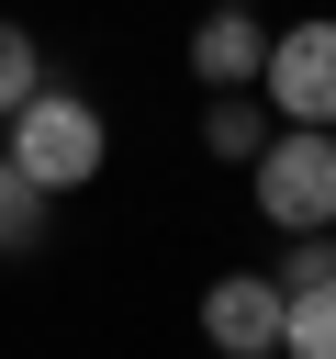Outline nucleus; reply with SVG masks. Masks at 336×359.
Returning <instances> with one entry per match:
<instances>
[{"label":"nucleus","instance_id":"1","mask_svg":"<svg viewBox=\"0 0 336 359\" xmlns=\"http://www.w3.org/2000/svg\"><path fill=\"white\" fill-rule=\"evenodd\" d=\"M0 157H11V168H34L45 191H90V180H101V157H112V123H101V101H90V90H56V79H45V90L0 123Z\"/></svg>","mask_w":336,"mask_h":359},{"label":"nucleus","instance_id":"2","mask_svg":"<svg viewBox=\"0 0 336 359\" xmlns=\"http://www.w3.org/2000/svg\"><path fill=\"white\" fill-rule=\"evenodd\" d=\"M246 180H258V213H269L280 236H325V224H336V123L269 135V146L246 157Z\"/></svg>","mask_w":336,"mask_h":359},{"label":"nucleus","instance_id":"3","mask_svg":"<svg viewBox=\"0 0 336 359\" xmlns=\"http://www.w3.org/2000/svg\"><path fill=\"white\" fill-rule=\"evenodd\" d=\"M258 90H269L291 123H336V11H302V22H280V34H269V67H258Z\"/></svg>","mask_w":336,"mask_h":359},{"label":"nucleus","instance_id":"4","mask_svg":"<svg viewBox=\"0 0 336 359\" xmlns=\"http://www.w3.org/2000/svg\"><path fill=\"white\" fill-rule=\"evenodd\" d=\"M202 337L224 359H269L280 348V269H224L202 280Z\"/></svg>","mask_w":336,"mask_h":359},{"label":"nucleus","instance_id":"5","mask_svg":"<svg viewBox=\"0 0 336 359\" xmlns=\"http://www.w3.org/2000/svg\"><path fill=\"white\" fill-rule=\"evenodd\" d=\"M258 67H269V22L258 11H202L190 22V79L202 90H246Z\"/></svg>","mask_w":336,"mask_h":359},{"label":"nucleus","instance_id":"6","mask_svg":"<svg viewBox=\"0 0 336 359\" xmlns=\"http://www.w3.org/2000/svg\"><path fill=\"white\" fill-rule=\"evenodd\" d=\"M280 359H336V280L280 292Z\"/></svg>","mask_w":336,"mask_h":359},{"label":"nucleus","instance_id":"7","mask_svg":"<svg viewBox=\"0 0 336 359\" xmlns=\"http://www.w3.org/2000/svg\"><path fill=\"white\" fill-rule=\"evenodd\" d=\"M45 213H56V191H45L34 168H11V157H0V258L45 247Z\"/></svg>","mask_w":336,"mask_h":359},{"label":"nucleus","instance_id":"8","mask_svg":"<svg viewBox=\"0 0 336 359\" xmlns=\"http://www.w3.org/2000/svg\"><path fill=\"white\" fill-rule=\"evenodd\" d=\"M34 90H45V45H34V34H22V22L0 11V123H11V112H22Z\"/></svg>","mask_w":336,"mask_h":359},{"label":"nucleus","instance_id":"9","mask_svg":"<svg viewBox=\"0 0 336 359\" xmlns=\"http://www.w3.org/2000/svg\"><path fill=\"white\" fill-rule=\"evenodd\" d=\"M202 146H213V157H258V146H269V112H258V101H235V90H224V101H213V112H202Z\"/></svg>","mask_w":336,"mask_h":359},{"label":"nucleus","instance_id":"10","mask_svg":"<svg viewBox=\"0 0 336 359\" xmlns=\"http://www.w3.org/2000/svg\"><path fill=\"white\" fill-rule=\"evenodd\" d=\"M302 280H336V224H325V236H291V258H280V292H302Z\"/></svg>","mask_w":336,"mask_h":359},{"label":"nucleus","instance_id":"11","mask_svg":"<svg viewBox=\"0 0 336 359\" xmlns=\"http://www.w3.org/2000/svg\"><path fill=\"white\" fill-rule=\"evenodd\" d=\"M202 11H258V0H202Z\"/></svg>","mask_w":336,"mask_h":359}]
</instances>
